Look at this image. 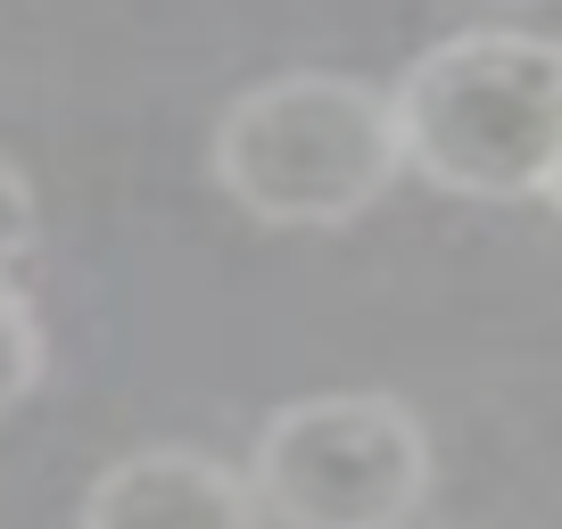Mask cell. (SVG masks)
Listing matches in <instances>:
<instances>
[{"label":"cell","mask_w":562,"mask_h":529,"mask_svg":"<svg viewBox=\"0 0 562 529\" xmlns=\"http://www.w3.org/2000/svg\"><path fill=\"white\" fill-rule=\"evenodd\" d=\"M248 480L281 529H405L430 505V430L381 389H323L257 430Z\"/></svg>","instance_id":"3957f363"},{"label":"cell","mask_w":562,"mask_h":529,"mask_svg":"<svg viewBox=\"0 0 562 529\" xmlns=\"http://www.w3.org/2000/svg\"><path fill=\"white\" fill-rule=\"evenodd\" d=\"M405 166L480 207L546 199L562 175V42L521 25L447 34L397 75Z\"/></svg>","instance_id":"7a4b0ae2"},{"label":"cell","mask_w":562,"mask_h":529,"mask_svg":"<svg viewBox=\"0 0 562 529\" xmlns=\"http://www.w3.org/2000/svg\"><path fill=\"white\" fill-rule=\"evenodd\" d=\"M50 372V339H42V315L9 273H0V414H18L25 397L42 389Z\"/></svg>","instance_id":"5b68a950"},{"label":"cell","mask_w":562,"mask_h":529,"mask_svg":"<svg viewBox=\"0 0 562 529\" xmlns=\"http://www.w3.org/2000/svg\"><path fill=\"white\" fill-rule=\"evenodd\" d=\"M546 207H554V215H562V175H554V191H546Z\"/></svg>","instance_id":"52a82bcc"},{"label":"cell","mask_w":562,"mask_h":529,"mask_svg":"<svg viewBox=\"0 0 562 529\" xmlns=\"http://www.w3.org/2000/svg\"><path fill=\"white\" fill-rule=\"evenodd\" d=\"M257 480L215 447H133L83 488V529H257Z\"/></svg>","instance_id":"277c9868"},{"label":"cell","mask_w":562,"mask_h":529,"mask_svg":"<svg viewBox=\"0 0 562 529\" xmlns=\"http://www.w3.org/2000/svg\"><path fill=\"white\" fill-rule=\"evenodd\" d=\"M207 175L248 224L339 232L381 207L397 191V175H414L397 91L364 83V75H323V67L273 75L215 116Z\"/></svg>","instance_id":"6da1fadb"},{"label":"cell","mask_w":562,"mask_h":529,"mask_svg":"<svg viewBox=\"0 0 562 529\" xmlns=\"http://www.w3.org/2000/svg\"><path fill=\"white\" fill-rule=\"evenodd\" d=\"M34 232H42V207H34V182L18 175V166L0 158V273L34 248Z\"/></svg>","instance_id":"8992f818"},{"label":"cell","mask_w":562,"mask_h":529,"mask_svg":"<svg viewBox=\"0 0 562 529\" xmlns=\"http://www.w3.org/2000/svg\"><path fill=\"white\" fill-rule=\"evenodd\" d=\"M505 9H529V0H505Z\"/></svg>","instance_id":"ba28073f"}]
</instances>
